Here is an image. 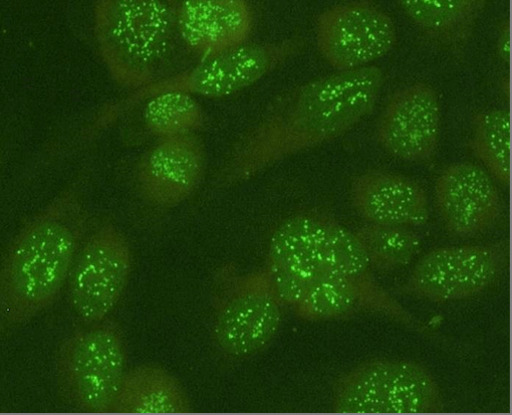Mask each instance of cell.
I'll return each instance as SVG.
<instances>
[{"mask_svg":"<svg viewBox=\"0 0 512 415\" xmlns=\"http://www.w3.org/2000/svg\"><path fill=\"white\" fill-rule=\"evenodd\" d=\"M302 36L263 44H246L222 54L203 58L195 66L164 76L131 93L106 113L111 120L165 92H182L210 99L241 92L296 58L307 47Z\"/></svg>","mask_w":512,"mask_h":415,"instance_id":"cell-6","label":"cell"},{"mask_svg":"<svg viewBox=\"0 0 512 415\" xmlns=\"http://www.w3.org/2000/svg\"><path fill=\"white\" fill-rule=\"evenodd\" d=\"M89 229L81 178L25 224L0 258V334L54 305Z\"/></svg>","mask_w":512,"mask_h":415,"instance_id":"cell-2","label":"cell"},{"mask_svg":"<svg viewBox=\"0 0 512 415\" xmlns=\"http://www.w3.org/2000/svg\"><path fill=\"white\" fill-rule=\"evenodd\" d=\"M193 407L181 382L157 365L127 371L113 413L187 414Z\"/></svg>","mask_w":512,"mask_h":415,"instance_id":"cell-18","label":"cell"},{"mask_svg":"<svg viewBox=\"0 0 512 415\" xmlns=\"http://www.w3.org/2000/svg\"><path fill=\"white\" fill-rule=\"evenodd\" d=\"M181 0H96L94 34L112 80L134 91L164 76L179 33Z\"/></svg>","mask_w":512,"mask_h":415,"instance_id":"cell-3","label":"cell"},{"mask_svg":"<svg viewBox=\"0 0 512 415\" xmlns=\"http://www.w3.org/2000/svg\"><path fill=\"white\" fill-rule=\"evenodd\" d=\"M436 48L463 59L489 0H394Z\"/></svg>","mask_w":512,"mask_h":415,"instance_id":"cell-17","label":"cell"},{"mask_svg":"<svg viewBox=\"0 0 512 415\" xmlns=\"http://www.w3.org/2000/svg\"><path fill=\"white\" fill-rule=\"evenodd\" d=\"M510 25L508 20H504L498 26L496 37V53L498 59L509 64L510 61Z\"/></svg>","mask_w":512,"mask_h":415,"instance_id":"cell-22","label":"cell"},{"mask_svg":"<svg viewBox=\"0 0 512 415\" xmlns=\"http://www.w3.org/2000/svg\"><path fill=\"white\" fill-rule=\"evenodd\" d=\"M384 80L380 68L367 66L279 94L233 142L213 177L214 188L249 181L292 156L345 135L373 113Z\"/></svg>","mask_w":512,"mask_h":415,"instance_id":"cell-1","label":"cell"},{"mask_svg":"<svg viewBox=\"0 0 512 415\" xmlns=\"http://www.w3.org/2000/svg\"><path fill=\"white\" fill-rule=\"evenodd\" d=\"M253 27L247 0H181L177 18L180 41L203 58L248 44Z\"/></svg>","mask_w":512,"mask_h":415,"instance_id":"cell-16","label":"cell"},{"mask_svg":"<svg viewBox=\"0 0 512 415\" xmlns=\"http://www.w3.org/2000/svg\"><path fill=\"white\" fill-rule=\"evenodd\" d=\"M508 258L507 242L437 248L416 264L401 292L433 303L472 298L498 281Z\"/></svg>","mask_w":512,"mask_h":415,"instance_id":"cell-10","label":"cell"},{"mask_svg":"<svg viewBox=\"0 0 512 415\" xmlns=\"http://www.w3.org/2000/svg\"><path fill=\"white\" fill-rule=\"evenodd\" d=\"M127 346L111 318L84 324L59 347L56 377L64 400L91 414L113 413L127 373Z\"/></svg>","mask_w":512,"mask_h":415,"instance_id":"cell-7","label":"cell"},{"mask_svg":"<svg viewBox=\"0 0 512 415\" xmlns=\"http://www.w3.org/2000/svg\"><path fill=\"white\" fill-rule=\"evenodd\" d=\"M144 125L159 139L194 134L206 121L205 112L194 96L182 92H165L144 103Z\"/></svg>","mask_w":512,"mask_h":415,"instance_id":"cell-20","label":"cell"},{"mask_svg":"<svg viewBox=\"0 0 512 415\" xmlns=\"http://www.w3.org/2000/svg\"><path fill=\"white\" fill-rule=\"evenodd\" d=\"M468 147L487 172L504 187L510 183L511 119L506 109L479 111L472 116Z\"/></svg>","mask_w":512,"mask_h":415,"instance_id":"cell-19","label":"cell"},{"mask_svg":"<svg viewBox=\"0 0 512 415\" xmlns=\"http://www.w3.org/2000/svg\"><path fill=\"white\" fill-rule=\"evenodd\" d=\"M333 411L343 414H426L444 411L439 385L420 363L365 361L335 382Z\"/></svg>","mask_w":512,"mask_h":415,"instance_id":"cell-8","label":"cell"},{"mask_svg":"<svg viewBox=\"0 0 512 415\" xmlns=\"http://www.w3.org/2000/svg\"><path fill=\"white\" fill-rule=\"evenodd\" d=\"M286 307L265 269L247 274L231 265L214 277L213 345L224 359H248L266 350L277 336Z\"/></svg>","mask_w":512,"mask_h":415,"instance_id":"cell-5","label":"cell"},{"mask_svg":"<svg viewBox=\"0 0 512 415\" xmlns=\"http://www.w3.org/2000/svg\"><path fill=\"white\" fill-rule=\"evenodd\" d=\"M441 132V108L436 90L416 82L397 90L377 123V140L391 156L409 163L435 157Z\"/></svg>","mask_w":512,"mask_h":415,"instance_id":"cell-12","label":"cell"},{"mask_svg":"<svg viewBox=\"0 0 512 415\" xmlns=\"http://www.w3.org/2000/svg\"><path fill=\"white\" fill-rule=\"evenodd\" d=\"M206 169L205 145L196 133L159 139L137 165V188L151 205L172 209L195 193Z\"/></svg>","mask_w":512,"mask_h":415,"instance_id":"cell-13","label":"cell"},{"mask_svg":"<svg viewBox=\"0 0 512 415\" xmlns=\"http://www.w3.org/2000/svg\"><path fill=\"white\" fill-rule=\"evenodd\" d=\"M437 209L446 230L460 238L484 233L496 225L502 201L491 175L471 162L452 163L435 181Z\"/></svg>","mask_w":512,"mask_h":415,"instance_id":"cell-14","label":"cell"},{"mask_svg":"<svg viewBox=\"0 0 512 415\" xmlns=\"http://www.w3.org/2000/svg\"><path fill=\"white\" fill-rule=\"evenodd\" d=\"M355 236L372 270L390 272L407 267L420 253V237L407 227L369 224Z\"/></svg>","mask_w":512,"mask_h":415,"instance_id":"cell-21","label":"cell"},{"mask_svg":"<svg viewBox=\"0 0 512 415\" xmlns=\"http://www.w3.org/2000/svg\"><path fill=\"white\" fill-rule=\"evenodd\" d=\"M318 49L338 72L367 67L397 43L393 19L371 0H349L321 13L316 22Z\"/></svg>","mask_w":512,"mask_h":415,"instance_id":"cell-11","label":"cell"},{"mask_svg":"<svg viewBox=\"0 0 512 415\" xmlns=\"http://www.w3.org/2000/svg\"><path fill=\"white\" fill-rule=\"evenodd\" d=\"M352 205L369 224L421 227L429 220V202L424 188L414 179L371 169L356 175L350 186Z\"/></svg>","mask_w":512,"mask_h":415,"instance_id":"cell-15","label":"cell"},{"mask_svg":"<svg viewBox=\"0 0 512 415\" xmlns=\"http://www.w3.org/2000/svg\"><path fill=\"white\" fill-rule=\"evenodd\" d=\"M284 271L285 291L295 302L304 298L313 282L321 280L348 281L378 299L396 301L376 281L355 234L324 211L300 212L285 250Z\"/></svg>","mask_w":512,"mask_h":415,"instance_id":"cell-4","label":"cell"},{"mask_svg":"<svg viewBox=\"0 0 512 415\" xmlns=\"http://www.w3.org/2000/svg\"><path fill=\"white\" fill-rule=\"evenodd\" d=\"M132 264L129 241L115 225L104 223L87 234L66 285L69 305L84 324L109 318L127 289Z\"/></svg>","mask_w":512,"mask_h":415,"instance_id":"cell-9","label":"cell"}]
</instances>
